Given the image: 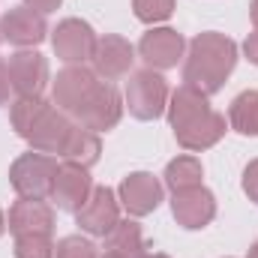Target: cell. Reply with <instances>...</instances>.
<instances>
[{
  "mask_svg": "<svg viewBox=\"0 0 258 258\" xmlns=\"http://www.w3.org/2000/svg\"><path fill=\"white\" fill-rule=\"evenodd\" d=\"M93 189V180H90V171L84 165H75V162H63L57 168V177H54V189H51V201L54 207H60L66 213H75L87 195Z\"/></svg>",
  "mask_w": 258,
  "mask_h": 258,
  "instance_id": "2e32d148",
  "label": "cell"
},
{
  "mask_svg": "<svg viewBox=\"0 0 258 258\" xmlns=\"http://www.w3.org/2000/svg\"><path fill=\"white\" fill-rule=\"evenodd\" d=\"M228 126L240 135H258V90H243L228 108Z\"/></svg>",
  "mask_w": 258,
  "mask_h": 258,
  "instance_id": "ffe728a7",
  "label": "cell"
},
{
  "mask_svg": "<svg viewBox=\"0 0 258 258\" xmlns=\"http://www.w3.org/2000/svg\"><path fill=\"white\" fill-rule=\"evenodd\" d=\"M9 231L15 237L24 234H51L54 231V207L39 201V198H18L9 207V219H6Z\"/></svg>",
  "mask_w": 258,
  "mask_h": 258,
  "instance_id": "e0dca14e",
  "label": "cell"
},
{
  "mask_svg": "<svg viewBox=\"0 0 258 258\" xmlns=\"http://www.w3.org/2000/svg\"><path fill=\"white\" fill-rule=\"evenodd\" d=\"M9 81L12 90L18 96H42L51 75H48V60L33 51V48H21L9 57Z\"/></svg>",
  "mask_w": 258,
  "mask_h": 258,
  "instance_id": "8fae6325",
  "label": "cell"
},
{
  "mask_svg": "<svg viewBox=\"0 0 258 258\" xmlns=\"http://www.w3.org/2000/svg\"><path fill=\"white\" fill-rule=\"evenodd\" d=\"M243 54L249 57V63L258 66V30H252V33L246 36V42H243Z\"/></svg>",
  "mask_w": 258,
  "mask_h": 258,
  "instance_id": "f1b7e54d",
  "label": "cell"
},
{
  "mask_svg": "<svg viewBox=\"0 0 258 258\" xmlns=\"http://www.w3.org/2000/svg\"><path fill=\"white\" fill-rule=\"evenodd\" d=\"M96 33L87 21L81 18H63L54 30H51V45H54V54L63 60L66 66H84L93 57V48H96Z\"/></svg>",
  "mask_w": 258,
  "mask_h": 258,
  "instance_id": "52a82bcc",
  "label": "cell"
},
{
  "mask_svg": "<svg viewBox=\"0 0 258 258\" xmlns=\"http://www.w3.org/2000/svg\"><path fill=\"white\" fill-rule=\"evenodd\" d=\"M0 42H3V36H0Z\"/></svg>",
  "mask_w": 258,
  "mask_h": 258,
  "instance_id": "e575fe53",
  "label": "cell"
},
{
  "mask_svg": "<svg viewBox=\"0 0 258 258\" xmlns=\"http://www.w3.org/2000/svg\"><path fill=\"white\" fill-rule=\"evenodd\" d=\"M162 195H165L162 180L153 177L150 171H132L117 186V198L126 207L129 216H147V213H153L162 204Z\"/></svg>",
  "mask_w": 258,
  "mask_h": 258,
  "instance_id": "4fadbf2b",
  "label": "cell"
},
{
  "mask_svg": "<svg viewBox=\"0 0 258 258\" xmlns=\"http://www.w3.org/2000/svg\"><path fill=\"white\" fill-rule=\"evenodd\" d=\"M102 258H120V255H111V252H105V255H102Z\"/></svg>",
  "mask_w": 258,
  "mask_h": 258,
  "instance_id": "836d02e7",
  "label": "cell"
},
{
  "mask_svg": "<svg viewBox=\"0 0 258 258\" xmlns=\"http://www.w3.org/2000/svg\"><path fill=\"white\" fill-rule=\"evenodd\" d=\"M99 84H102V78L93 69H87V66H66L51 81V99H54V105L60 111L75 117L90 102V96L96 93Z\"/></svg>",
  "mask_w": 258,
  "mask_h": 258,
  "instance_id": "5b68a950",
  "label": "cell"
},
{
  "mask_svg": "<svg viewBox=\"0 0 258 258\" xmlns=\"http://www.w3.org/2000/svg\"><path fill=\"white\" fill-rule=\"evenodd\" d=\"M75 222L81 231L93 237H105L120 222V198L108 186H93L87 201L75 210Z\"/></svg>",
  "mask_w": 258,
  "mask_h": 258,
  "instance_id": "8992f818",
  "label": "cell"
},
{
  "mask_svg": "<svg viewBox=\"0 0 258 258\" xmlns=\"http://www.w3.org/2000/svg\"><path fill=\"white\" fill-rule=\"evenodd\" d=\"M90 63H93V72L102 81H117V78L129 75V69L135 63V48H132V42L123 39V36L105 33V36L96 39V48H93Z\"/></svg>",
  "mask_w": 258,
  "mask_h": 258,
  "instance_id": "5bb4252c",
  "label": "cell"
},
{
  "mask_svg": "<svg viewBox=\"0 0 258 258\" xmlns=\"http://www.w3.org/2000/svg\"><path fill=\"white\" fill-rule=\"evenodd\" d=\"M9 90H12V81H9V63L0 57V105L9 102Z\"/></svg>",
  "mask_w": 258,
  "mask_h": 258,
  "instance_id": "4316f807",
  "label": "cell"
},
{
  "mask_svg": "<svg viewBox=\"0 0 258 258\" xmlns=\"http://www.w3.org/2000/svg\"><path fill=\"white\" fill-rule=\"evenodd\" d=\"M120 117H123V96H120V90H117L111 81H102V84L96 87V93L90 96V102L75 114V120H78L81 126L93 129V132H108V129H114L120 123Z\"/></svg>",
  "mask_w": 258,
  "mask_h": 258,
  "instance_id": "7c38bea8",
  "label": "cell"
},
{
  "mask_svg": "<svg viewBox=\"0 0 258 258\" xmlns=\"http://www.w3.org/2000/svg\"><path fill=\"white\" fill-rule=\"evenodd\" d=\"M144 258H168V255H165V252H153V255L147 252V255H144Z\"/></svg>",
  "mask_w": 258,
  "mask_h": 258,
  "instance_id": "d6a6232c",
  "label": "cell"
},
{
  "mask_svg": "<svg viewBox=\"0 0 258 258\" xmlns=\"http://www.w3.org/2000/svg\"><path fill=\"white\" fill-rule=\"evenodd\" d=\"M54 258H99L96 243L81 237V234H69L63 240H57L54 246Z\"/></svg>",
  "mask_w": 258,
  "mask_h": 258,
  "instance_id": "d4e9b609",
  "label": "cell"
},
{
  "mask_svg": "<svg viewBox=\"0 0 258 258\" xmlns=\"http://www.w3.org/2000/svg\"><path fill=\"white\" fill-rule=\"evenodd\" d=\"M72 117L60 111L57 105H45V111L39 114V120L33 123L30 129V135H27V141H30V147L33 150H39V153H60L66 144V138H69V132H72Z\"/></svg>",
  "mask_w": 258,
  "mask_h": 258,
  "instance_id": "9a60e30c",
  "label": "cell"
},
{
  "mask_svg": "<svg viewBox=\"0 0 258 258\" xmlns=\"http://www.w3.org/2000/svg\"><path fill=\"white\" fill-rule=\"evenodd\" d=\"M171 216L186 231L207 228L213 222V216H216V198H213V192L207 186L177 189V192L171 195Z\"/></svg>",
  "mask_w": 258,
  "mask_h": 258,
  "instance_id": "9c48e42d",
  "label": "cell"
},
{
  "mask_svg": "<svg viewBox=\"0 0 258 258\" xmlns=\"http://www.w3.org/2000/svg\"><path fill=\"white\" fill-rule=\"evenodd\" d=\"M249 15H252V24H255V30H258V0H252V6H249Z\"/></svg>",
  "mask_w": 258,
  "mask_h": 258,
  "instance_id": "f546056e",
  "label": "cell"
},
{
  "mask_svg": "<svg viewBox=\"0 0 258 258\" xmlns=\"http://www.w3.org/2000/svg\"><path fill=\"white\" fill-rule=\"evenodd\" d=\"M15 258H54L51 234H24V237H15Z\"/></svg>",
  "mask_w": 258,
  "mask_h": 258,
  "instance_id": "603a6c76",
  "label": "cell"
},
{
  "mask_svg": "<svg viewBox=\"0 0 258 258\" xmlns=\"http://www.w3.org/2000/svg\"><path fill=\"white\" fill-rule=\"evenodd\" d=\"M165 186L171 192L177 189H189V186H201V177H204V168L195 156H177L165 165Z\"/></svg>",
  "mask_w": 258,
  "mask_h": 258,
  "instance_id": "44dd1931",
  "label": "cell"
},
{
  "mask_svg": "<svg viewBox=\"0 0 258 258\" xmlns=\"http://www.w3.org/2000/svg\"><path fill=\"white\" fill-rule=\"evenodd\" d=\"M132 12L144 24H159L168 21L174 12V0H132Z\"/></svg>",
  "mask_w": 258,
  "mask_h": 258,
  "instance_id": "cb8c5ba5",
  "label": "cell"
},
{
  "mask_svg": "<svg viewBox=\"0 0 258 258\" xmlns=\"http://www.w3.org/2000/svg\"><path fill=\"white\" fill-rule=\"evenodd\" d=\"M57 168L60 165H57L54 156L30 150V153H21L9 165V183H12V189L21 198H39V201H45V198H51Z\"/></svg>",
  "mask_w": 258,
  "mask_h": 258,
  "instance_id": "277c9868",
  "label": "cell"
},
{
  "mask_svg": "<svg viewBox=\"0 0 258 258\" xmlns=\"http://www.w3.org/2000/svg\"><path fill=\"white\" fill-rule=\"evenodd\" d=\"M0 36L9 45L18 48H33L48 36V24L45 15L30 9V6H12L9 12L0 15Z\"/></svg>",
  "mask_w": 258,
  "mask_h": 258,
  "instance_id": "30bf717a",
  "label": "cell"
},
{
  "mask_svg": "<svg viewBox=\"0 0 258 258\" xmlns=\"http://www.w3.org/2000/svg\"><path fill=\"white\" fill-rule=\"evenodd\" d=\"M234 66H237V42L225 33L204 30L189 42L183 60V84L204 96H213L225 87Z\"/></svg>",
  "mask_w": 258,
  "mask_h": 258,
  "instance_id": "7a4b0ae2",
  "label": "cell"
},
{
  "mask_svg": "<svg viewBox=\"0 0 258 258\" xmlns=\"http://www.w3.org/2000/svg\"><path fill=\"white\" fill-rule=\"evenodd\" d=\"M246 258H258V240L249 246V252H246Z\"/></svg>",
  "mask_w": 258,
  "mask_h": 258,
  "instance_id": "4dcf8cb0",
  "label": "cell"
},
{
  "mask_svg": "<svg viewBox=\"0 0 258 258\" xmlns=\"http://www.w3.org/2000/svg\"><path fill=\"white\" fill-rule=\"evenodd\" d=\"M183 51H186V39L174 27H153L138 42V57L144 60L147 69H156V72L174 69L180 63Z\"/></svg>",
  "mask_w": 258,
  "mask_h": 258,
  "instance_id": "ba28073f",
  "label": "cell"
},
{
  "mask_svg": "<svg viewBox=\"0 0 258 258\" xmlns=\"http://www.w3.org/2000/svg\"><path fill=\"white\" fill-rule=\"evenodd\" d=\"M99 153H102L99 132L81 126V123L72 126V132H69V138H66V144H63V150H60L63 162H75V165H84V168L96 165V162H99Z\"/></svg>",
  "mask_w": 258,
  "mask_h": 258,
  "instance_id": "ac0fdd59",
  "label": "cell"
},
{
  "mask_svg": "<svg viewBox=\"0 0 258 258\" xmlns=\"http://www.w3.org/2000/svg\"><path fill=\"white\" fill-rule=\"evenodd\" d=\"M63 0H24V6H30V9H36V12H42V15H48V12H54L57 6H60Z\"/></svg>",
  "mask_w": 258,
  "mask_h": 258,
  "instance_id": "83f0119b",
  "label": "cell"
},
{
  "mask_svg": "<svg viewBox=\"0 0 258 258\" xmlns=\"http://www.w3.org/2000/svg\"><path fill=\"white\" fill-rule=\"evenodd\" d=\"M45 99L42 96H18L12 105H9V123H12V129L21 135V138H27L30 135V129H33V123L39 120V114L45 111Z\"/></svg>",
  "mask_w": 258,
  "mask_h": 258,
  "instance_id": "7402d4cb",
  "label": "cell"
},
{
  "mask_svg": "<svg viewBox=\"0 0 258 258\" xmlns=\"http://www.w3.org/2000/svg\"><path fill=\"white\" fill-rule=\"evenodd\" d=\"M243 192L249 195V201L258 204V159H252V162L243 168Z\"/></svg>",
  "mask_w": 258,
  "mask_h": 258,
  "instance_id": "484cf974",
  "label": "cell"
},
{
  "mask_svg": "<svg viewBox=\"0 0 258 258\" xmlns=\"http://www.w3.org/2000/svg\"><path fill=\"white\" fill-rule=\"evenodd\" d=\"M168 81L156 69H138L129 72L126 90H123V108L135 120H156L168 108Z\"/></svg>",
  "mask_w": 258,
  "mask_h": 258,
  "instance_id": "3957f363",
  "label": "cell"
},
{
  "mask_svg": "<svg viewBox=\"0 0 258 258\" xmlns=\"http://www.w3.org/2000/svg\"><path fill=\"white\" fill-rule=\"evenodd\" d=\"M165 111H168V123L174 129L177 144L183 150H192V153L219 144L225 129H228L225 114L213 111L207 96L192 90V87H186V84H180L168 96V108Z\"/></svg>",
  "mask_w": 258,
  "mask_h": 258,
  "instance_id": "6da1fadb",
  "label": "cell"
},
{
  "mask_svg": "<svg viewBox=\"0 0 258 258\" xmlns=\"http://www.w3.org/2000/svg\"><path fill=\"white\" fill-rule=\"evenodd\" d=\"M3 231H6V216H3V210H0V237H3Z\"/></svg>",
  "mask_w": 258,
  "mask_h": 258,
  "instance_id": "1f68e13d",
  "label": "cell"
},
{
  "mask_svg": "<svg viewBox=\"0 0 258 258\" xmlns=\"http://www.w3.org/2000/svg\"><path fill=\"white\" fill-rule=\"evenodd\" d=\"M105 252L120 258H144L147 255V243H144V231L138 222L120 219L108 234H105Z\"/></svg>",
  "mask_w": 258,
  "mask_h": 258,
  "instance_id": "d6986e66",
  "label": "cell"
}]
</instances>
